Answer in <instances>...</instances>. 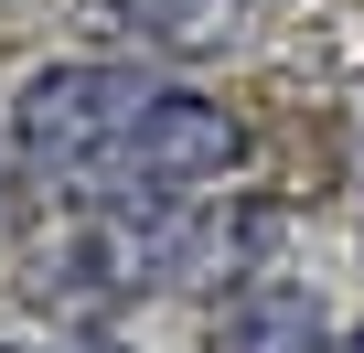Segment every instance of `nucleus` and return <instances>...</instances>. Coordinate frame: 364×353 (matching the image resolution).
<instances>
[{"label":"nucleus","instance_id":"obj_1","mask_svg":"<svg viewBox=\"0 0 364 353\" xmlns=\"http://www.w3.org/2000/svg\"><path fill=\"white\" fill-rule=\"evenodd\" d=\"M321 342V310L289 289V278H257L236 310H225V353H311Z\"/></svg>","mask_w":364,"mask_h":353}]
</instances>
